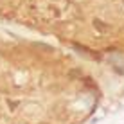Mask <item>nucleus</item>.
<instances>
[{
    "instance_id": "1",
    "label": "nucleus",
    "mask_w": 124,
    "mask_h": 124,
    "mask_svg": "<svg viewBox=\"0 0 124 124\" xmlns=\"http://www.w3.org/2000/svg\"><path fill=\"white\" fill-rule=\"evenodd\" d=\"M93 23H95V27H97V29H101V31H108V29H110V27H106V25H102L101 20H95Z\"/></svg>"
}]
</instances>
